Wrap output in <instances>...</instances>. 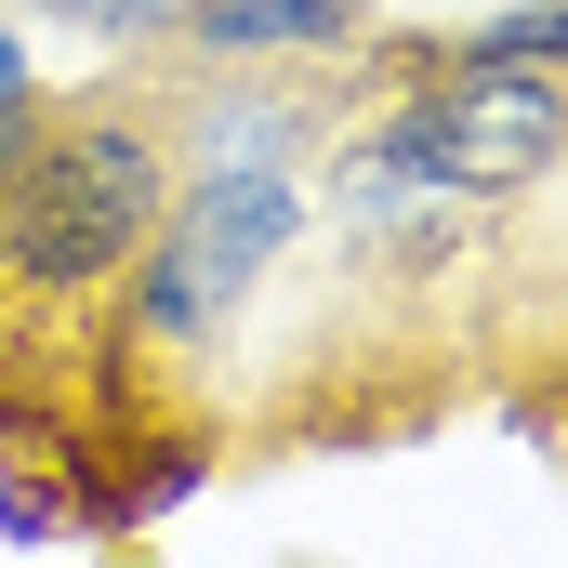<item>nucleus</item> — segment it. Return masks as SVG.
I'll return each instance as SVG.
<instances>
[{
  "label": "nucleus",
  "instance_id": "obj_1",
  "mask_svg": "<svg viewBox=\"0 0 568 568\" xmlns=\"http://www.w3.org/2000/svg\"><path fill=\"white\" fill-rule=\"evenodd\" d=\"M185 145L159 93H93V106H40V145L0 185V278L27 304H80L120 291V265L145 252V225L172 212Z\"/></svg>",
  "mask_w": 568,
  "mask_h": 568
},
{
  "label": "nucleus",
  "instance_id": "obj_2",
  "mask_svg": "<svg viewBox=\"0 0 568 568\" xmlns=\"http://www.w3.org/2000/svg\"><path fill=\"white\" fill-rule=\"evenodd\" d=\"M304 172L278 159H212V172H185L172 185V212L145 225V252L120 265V331L159 344V357H212L239 317H252V291L291 265V239H304Z\"/></svg>",
  "mask_w": 568,
  "mask_h": 568
},
{
  "label": "nucleus",
  "instance_id": "obj_3",
  "mask_svg": "<svg viewBox=\"0 0 568 568\" xmlns=\"http://www.w3.org/2000/svg\"><path fill=\"white\" fill-rule=\"evenodd\" d=\"M172 145H185V172H212V159H278V172H304L331 145V93H317V67H185Z\"/></svg>",
  "mask_w": 568,
  "mask_h": 568
},
{
  "label": "nucleus",
  "instance_id": "obj_4",
  "mask_svg": "<svg viewBox=\"0 0 568 568\" xmlns=\"http://www.w3.org/2000/svg\"><path fill=\"white\" fill-rule=\"evenodd\" d=\"M384 13L371 0H185L159 53L185 67H344Z\"/></svg>",
  "mask_w": 568,
  "mask_h": 568
},
{
  "label": "nucleus",
  "instance_id": "obj_5",
  "mask_svg": "<svg viewBox=\"0 0 568 568\" xmlns=\"http://www.w3.org/2000/svg\"><path fill=\"white\" fill-rule=\"evenodd\" d=\"M436 67H516V80H568V0H489L476 27H436Z\"/></svg>",
  "mask_w": 568,
  "mask_h": 568
},
{
  "label": "nucleus",
  "instance_id": "obj_6",
  "mask_svg": "<svg viewBox=\"0 0 568 568\" xmlns=\"http://www.w3.org/2000/svg\"><path fill=\"white\" fill-rule=\"evenodd\" d=\"M0 542H13V556H53V542H67L53 463H27V449H0Z\"/></svg>",
  "mask_w": 568,
  "mask_h": 568
},
{
  "label": "nucleus",
  "instance_id": "obj_7",
  "mask_svg": "<svg viewBox=\"0 0 568 568\" xmlns=\"http://www.w3.org/2000/svg\"><path fill=\"white\" fill-rule=\"evenodd\" d=\"M40 13H53V27H80V40H106V53H159L185 0H40Z\"/></svg>",
  "mask_w": 568,
  "mask_h": 568
},
{
  "label": "nucleus",
  "instance_id": "obj_8",
  "mask_svg": "<svg viewBox=\"0 0 568 568\" xmlns=\"http://www.w3.org/2000/svg\"><path fill=\"white\" fill-rule=\"evenodd\" d=\"M0 106H40V53H27V27H13V0H0Z\"/></svg>",
  "mask_w": 568,
  "mask_h": 568
},
{
  "label": "nucleus",
  "instance_id": "obj_9",
  "mask_svg": "<svg viewBox=\"0 0 568 568\" xmlns=\"http://www.w3.org/2000/svg\"><path fill=\"white\" fill-rule=\"evenodd\" d=\"M40 145V106H0V185H13V159Z\"/></svg>",
  "mask_w": 568,
  "mask_h": 568
},
{
  "label": "nucleus",
  "instance_id": "obj_10",
  "mask_svg": "<svg viewBox=\"0 0 568 568\" xmlns=\"http://www.w3.org/2000/svg\"><path fill=\"white\" fill-rule=\"evenodd\" d=\"M27 424H40V410H27V397H0V449H13V436H27Z\"/></svg>",
  "mask_w": 568,
  "mask_h": 568
},
{
  "label": "nucleus",
  "instance_id": "obj_11",
  "mask_svg": "<svg viewBox=\"0 0 568 568\" xmlns=\"http://www.w3.org/2000/svg\"><path fill=\"white\" fill-rule=\"evenodd\" d=\"M13 13H40V0H13Z\"/></svg>",
  "mask_w": 568,
  "mask_h": 568
},
{
  "label": "nucleus",
  "instance_id": "obj_12",
  "mask_svg": "<svg viewBox=\"0 0 568 568\" xmlns=\"http://www.w3.org/2000/svg\"><path fill=\"white\" fill-rule=\"evenodd\" d=\"M556 172H568V145H556Z\"/></svg>",
  "mask_w": 568,
  "mask_h": 568
}]
</instances>
